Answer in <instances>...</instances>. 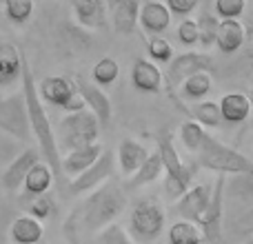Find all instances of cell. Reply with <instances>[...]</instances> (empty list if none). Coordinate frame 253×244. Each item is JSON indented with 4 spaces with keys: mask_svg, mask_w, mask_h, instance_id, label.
Instances as JSON below:
<instances>
[{
    "mask_svg": "<svg viewBox=\"0 0 253 244\" xmlns=\"http://www.w3.org/2000/svg\"><path fill=\"white\" fill-rule=\"evenodd\" d=\"M125 206V193L114 182L102 184L83 204L74 209V213L65 222V233H69V236H84L87 233L89 236L96 231H105L107 227L116 224L114 220L123 213Z\"/></svg>",
    "mask_w": 253,
    "mask_h": 244,
    "instance_id": "cell-1",
    "label": "cell"
},
{
    "mask_svg": "<svg viewBox=\"0 0 253 244\" xmlns=\"http://www.w3.org/2000/svg\"><path fill=\"white\" fill-rule=\"evenodd\" d=\"M22 93H25L27 100V111H29V122H31V133L36 135V142H38V151L42 156V160L51 166L53 175L62 173V158H60V147H58V138L56 131H53L51 122H49V116L42 107V98H40L38 84L34 80V71H31V65L25 56V62H22Z\"/></svg>",
    "mask_w": 253,
    "mask_h": 244,
    "instance_id": "cell-2",
    "label": "cell"
},
{
    "mask_svg": "<svg viewBox=\"0 0 253 244\" xmlns=\"http://www.w3.org/2000/svg\"><path fill=\"white\" fill-rule=\"evenodd\" d=\"M196 162L202 169L215 171V173H220V175L231 173V175H242V178H245V175L253 178V160H249L245 153L222 144L220 140H215L213 135H207L202 149L198 151Z\"/></svg>",
    "mask_w": 253,
    "mask_h": 244,
    "instance_id": "cell-3",
    "label": "cell"
},
{
    "mask_svg": "<svg viewBox=\"0 0 253 244\" xmlns=\"http://www.w3.org/2000/svg\"><path fill=\"white\" fill-rule=\"evenodd\" d=\"M100 124L98 116L89 109L76 111V114H67L60 120L56 131L58 147L65 149L67 153L78 151V149L98 144V135H100Z\"/></svg>",
    "mask_w": 253,
    "mask_h": 244,
    "instance_id": "cell-4",
    "label": "cell"
},
{
    "mask_svg": "<svg viewBox=\"0 0 253 244\" xmlns=\"http://www.w3.org/2000/svg\"><path fill=\"white\" fill-rule=\"evenodd\" d=\"M158 151L162 156V164H165V191L169 193L171 200L178 202L184 193L191 189V180L198 171V162H191V164H184L180 160L178 151L173 147V140H171L169 133H165L160 140H158Z\"/></svg>",
    "mask_w": 253,
    "mask_h": 244,
    "instance_id": "cell-5",
    "label": "cell"
},
{
    "mask_svg": "<svg viewBox=\"0 0 253 244\" xmlns=\"http://www.w3.org/2000/svg\"><path fill=\"white\" fill-rule=\"evenodd\" d=\"M167 213L162 209L160 202L156 200H144L135 204V209L129 215V231L131 238L138 240L140 244H151L160 238L165 231Z\"/></svg>",
    "mask_w": 253,
    "mask_h": 244,
    "instance_id": "cell-6",
    "label": "cell"
},
{
    "mask_svg": "<svg viewBox=\"0 0 253 244\" xmlns=\"http://www.w3.org/2000/svg\"><path fill=\"white\" fill-rule=\"evenodd\" d=\"M38 91L44 102H49V105H53V107H60V109L69 111V114L87 109V105H84L74 78L49 76V78H44L42 82L38 84Z\"/></svg>",
    "mask_w": 253,
    "mask_h": 244,
    "instance_id": "cell-7",
    "label": "cell"
},
{
    "mask_svg": "<svg viewBox=\"0 0 253 244\" xmlns=\"http://www.w3.org/2000/svg\"><path fill=\"white\" fill-rule=\"evenodd\" d=\"M0 129L9 135L18 138L20 142H27L31 135L29 111H27L25 93H13V96L0 98Z\"/></svg>",
    "mask_w": 253,
    "mask_h": 244,
    "instance_id": "cell-8",
    "label": "cell"
},
{
    "mask_svg": "<svg viewBox=\"0 0 253 244\" xmlns=\"http://www.w3.org/2000/svg\"><path fill=\"white\" fill-rule=\"evenodd\" d=\"M224 175H220L213 184V196H211L209 209L202 215L200 224L198 227L202 229V236L209 244H218L220 236H222V215H224Z\"/></svg>",
    "mask_w": 253,
    "mask_h": 244,
    "instance_id": "cell-9",
    "label": "cell"
},
{
    "mask_svg": "<svg viewBox=\"0 0 253 244\" xmlns=\"http://www.w3.org/2000/svg\"><path fill=\"white\" fill-rule=\"evenodd\" d=\"M211 71V58L207 53H196V51H189V53H180V56L173 58V62L169 65V74H167V84L169 89L175 87H182V82L187 78L196 74H202Z\"/></svg>",
    "mask_w": 253,
    "mask_h": 244,
    "instance_id": "cell-10",
    "label": "cell"
},
{
    "mask_svg": "<svg viewBox=\"0 0 253 244\" xmlns=\"http://www.w3.org/2000/svg\"><path fill=\"white\" fill-rule=\"evenodd\" d=\"M114 164H116L114 153L105 151L102 158L91 166V169H87L83 175H78V178L71 180L69 193H74V196H83V193H89V191H93V189H100L102 184L109 180L111 171H114Z\"/></svg>",
    "mask_w": 253,
    "mask_h": 244,
    "instance_id": "cell-11",
    "label": "cell"
},
{
    "mask_svg": "<svg viewBox=\"0 0 253 244\" xmlns=\"http://www.w3.org/2000/svg\"><path fill=\"white\" fill-rule=\"evenodd\" d=\"M211 196H213V189H211L209 184H196V187H191L175 202V211H178V215L182 220H187V222L200 224L202 215L209 209Z\"/></svg>",
    "mask_w": 253,
    "mask_h": 244,
    "instance_id": "cell-12",
    "label": "cell"
},
{
    "mask_svg": "<svg viewBox=\"0 0 253 244\" xmlns=\"http://www.w3.org/2000/svg\"><path fill=\"white\" fill-rule=\"evenodd\" d=\"M74 82H76V87H78V91H80V96H83L87 109L93 111L102 124H107V122L111 120V100H109V96H107L98 84L84 80L83 76H76Z\"/></svg>",
    "mask_w": 253,
    "mask_h": 244,
    "instance_id": "cell-13",
    "label": "cell"
},
{
    "mask_svg": "<svg viewBox=\"0 0 253 244\" xmlns=\"http://www.w3.org/2000/svg\"><path fill=\"white\" fill-rule=\"evenodd\" d=\"M140 9L142 4L138 0H114L109 2V18L114 29L120 36H131L140 22Z\"/></svg>",
    "mask_w": 253,
    "mask_h": 244,
    "instance_id": "cell-14",
    "label": "cell"
},
{
    "mask_svg": "<svg viewBox=\"0 0 253 244\" xmlns=\"http://www.w3.org/2000/svg\"><path fill=\"white\" fill-rule=\"evenodd\" d=\"M38 162H40L38 149H25V151L7 166V171H4V175H2L4 189H7V191H18V189L25 184L27 175L31 173V169H34Z\"/></svg>",
    "mask_w": 253,
    "mask_h": 244,
    "instance_id": "cell-15",
    "label": "cell"
},
{
    "mask_svg": "<svg viewBox=\"0 0 253 244\" xmlns=\"http://www.w3.org/2000/svg\"><path fill=\"white\" fill-rule=\"evenodd\" d=\"M107 9L109 4L102 0H74L71 2L76 22L84 29H102L107 25Z\"/></svg>",
    "mask_w": 253,
    "mask_h": 244,
    "instance_id": "cell-16",
    "label": "cell"
},
{
    "mask_svg": "<svg viewBox=\"0 0 253 244\" xmlns=\"http://www.w3.org/2000/svg\"><path fill=\"white\" fill-rule=\"evenodd\" d=\"M169 25H171V11L167 7V2H160V0L142 2V9H140V27L149 36H160L162 31L169 29Z\"/></svg>",
    "mask_w": 253,
    "mask_h": 244,
    "instance_id": "cell-17",
    "label": "cell"
},
{
    "mask_svg": "<svg viewBox=\"0 0 253 244\" xmlns=\"http://www.w3.org/2000/svg\"><path fill=\"white\" fill-rule=\"evenodd\" d=\"M105 149L102 144H91V147H84V149H78V151H71L62 158V173L71 175V180L83 175L87 169H91L98 160L102 158Z\"/></svg>",
    "mask_w": 253,
    "mask_h": 244,
    "instance_id": "cell-18",
    "label": "cell"
},
{
    "mask_svg": "<svg viewBox=\"0 0 253 244\" xmlns=\"http://www.w3.org/2000/svg\"><path fill=\"white\" fill-rule=\"evenodd\" d=\"M25 53L20 47L9 42H0V87H11L18 78H22Z\"/></svg>",
    "mask_w": 253,
    "mask_h": 244,
    "instance_id": "cell-19",
    "label": "cell"
},
{
    "mask_svg": "<svg viewBox=\"0 0 253 244\" xmlns=\"http://www.w3.org/2000/svg\"><path fill=\"white\" fill-rule=\"evenodd\" d=\"M131 82L140 93H158L162 87V71L156 62L140 58L131 67Z\"/></svg>",
    "mask_w": 253,
    "mask_h": 244,
    "instance_id": "cell-20",
    "label": "cell"
},
{
    "mask_svg": "<svg viewBox=\"0 0 253 244\" xmlns=\"http://www.w3.org/2000/svg\"><path fill=\"white\" fill-rule=\"evenodd\" d=\"M149 156L151 153L147 151V147L140 142H135V140L126 138L120 142V149H118V162H120V169H123L125 175H135L140 169H142V164L149 160Z\"/></svg>",
    "mask_w": 253,
    "mask_h": 244,
    "instance_id": "cell-21",
    "label": "cell"
},
{
    "mask_svg": "<svg viewBox=\"0 0 253 244\" xmlns=\"http://www.w3.org/2000/svg\"><path fill=\"white\" fill-rule=\"evenodd\" d=\"M44 236V227L40 220L31 218V215H18L9 227V238L13 244H40Z\"/></svg>",
    "mask_w": 253,
    "mask_h": 244,
    "instance_id": "cell-22",
    "label": "cell"
},
{
    "mask_svg": "<svg viewBox=\"0 0 253 244\" xmlns=\"http://www.w3.org/2000/svg\"><path fill=\"white\" fill-rule=\"evenodd\" d=\"M247 42V27L240 20H222L218 31V49L227 56L240 51Z\"/></svg>",
    "mask_w": 253,
    "mask_h": 244,
    "instance_id": "cell-23",
    "label": "cell"
},
{
    "mask_svg": "<svg viewBox=\"0 0 253 244\" xmlns=\"http://www.w3.org/2000/svg\"><path fill=\"white\" fill-rule=\"evenodd\" d=\"M251 109H253V105H251L249 96L240 93V91L227 93V96H222V100H220L222 120L229 122V124H240V122H245L251 116Z\"/></svg>",
    "mask_w": 253,
    "mask_h": 244,
    "instance_id": "cell-24",
    "label": "cell"
},
{
    "mask_svg": "<svg viewBox=\"0 0 253 244\" xmlns=\"http://www.w3.org/2000/svg\"><path fill=\"white\" fill-rule=\"evenodd\" d=\"M53 180H56V175H53L51 166L47 164V162H38V164L31 169V173L27 175L25 180V193L31 198H38V196H44V193H49V189H51Z\"/></svg>",
    "mask_w": 253,
    "mask_h": 244,
    "instance_id": "cell-25",
    "label": "cell"
},
{
    "mask_svg": "<svg viewBox=\"0 0 253 244\" xmlns=\"http://www.w3.org/2000/svg\"><path fill=\"white\" fill-rule=\"evenodd\" d=\"M205 242L202 229L187 220H178L169 229V244H200Z\"/></svg>",
    "mask_w": 253,
    "mask_h": 244,
    "instance_id": "cell-26",
    "label": "cell"
},
{
    "mask_svg": "<svg viewBox=\"0 0 253 244\" xmlns=\"http://www.w3.org/2000/svg\"><path fill=\"white\" fill-rule=\"evenodd\" d=\"M191 116L198 124L209 126V129H215V126L222 124V111H220V102L213 100H202L196 102L191 107Z\"/></svg>",
    "mask_w": 253,
    "mask_h": 244,
    "instance_id": "cell-27",
    "label": "cell"
},
{
    "mask_svg": "<svg viewBox=\"0 0 253 244\" xmlns=\"http://www.w3.org/2000/svg\"><path fill=\"white\" fill-rule=\"evenodd\" d=\"M211 87H213L211 76L207 74V71H202V74H196V76H191V78H187L180 89H182V96L187 98V100L202 102V98L211 91Z\"/></svg>",
    "mask_w": 253,
    "mask_h": 244,
    "instance_id": "cell-28",
    "label": "cell"
},
{
    "mask_svg": "<svg viewBox=\"0 0 253 244\" xmlns=\"http://www.w3.org/2000/svg\"><path fill=\"white\" fill-rule=\"evenodd\" d=\"M162 171H165V164H162L160 151H153L151 156H149V160L142 164V169L133 175L131 184H133V187H144V184H151V182H156V180L160 178Z\"/></svg>",
    "mask_w": 253,
    "mask_h": 244,
    "instance_id": "cell-29",
    "label": "cell"
},
{
    "mask_svg": "<svg viewBox=\"0 0 253 244\" xmlns=\"http://www.w3.org/2000/svg\"><path fill=\"white\" fill-rule=\"evenodd\" d=\"M207 135L209 133L205 131V126L198 124L196 120H187V122H182V126H180V140H182L184 147L193 153H198L202 149Z\"/></svg>",
    "mask_w": 253,
    "mask_h": 244,
    "instance_id": "cell-30",
    "label": "cell"
},
{
    "mask_svg": "<svg viewBox=\"0 0 253 244\" xmlns=\"http://www.w3.org/2000/svg\"><path fill=\"white\" fill-rule=\"evenodd\" d=\"M91 76H93V82H96L98 87H109V84H114L116 80H118L120 65L114 60V58L107 56V58H102V60L96 62Z\"/></svg>",
    "mask_w": 253,
    "mask_h": 244,
    "instance_id": "cell-31",
    "label": "cell"
},
{
    "mask_svg": "<svg viewBox=\"0 0 253 244\" xmlns=\"http://www.w3.org/2000/svg\"><path fill=\"white\" fill-rule=\"evenodd\" d=\"M196 22H198V31H200V44L205 49L213 47V44L218 42V31H220V22L222 20H218L213 13L205 11L198 16Z\"/></svg>",
    "mask_w": 253,
    "mask_h": 244,
    "instance_id": "cell-32",
    "label": "cell"
},
{
    "mask_svg": "<svg viewBox=\"0 0 253 244\" xmlns=\"http://www.w3.org/2000/svg\"><path fill=\"white\" fill-rule=\"evenodd\" d=\"M34 9H36V4L31 2V0H7V2L2 4L4 18H7L9 22H13V25H25L31 18Z\"/></svg>",
    "mask_w": 253,
    "mask_h": 244,
    "instance_id": "cell-33",
    "label": "cell"
},
{
    "mask_svg": "<svg viewBox=\"0 0 253 244\" xmlns=\"http://www.w3.org/2000/svg\"><path fill=\"white\" fill-rule=\"evenodd\" d=\"M147 51L156 62H173V47L162 36H151L147 40Z\"/></svg>",
    "mask_w": 253,
    "mask_h": 244,
    "instance_id": "cell-34",
    "label": "cell"
},
{
    "mask_svg": "<svg viewBox=\"0 0 253 244\" xmlns=\"http://www.w3.org/2000/svg\"><path fill=\"white\" fill-rule=\"evenodd\" d=\"M56 211V202H53L51 193H44V196H38V198H31L29 206H27V215L36 220H44L49 215H53Z\"/></svg>",
    "mask_w": 253,
    "mask_h": 244,
    "instance_id": "cell-35",
    "label": "cell"
},
{
    "mask_svg": "<svg viewBox=\"0 0 253 244\" xmlns=\"http://www.w3.org/2000/svg\"><path fill=\"white\" fill-rule=\"evenodd\" d=\"M247 11L245 0H215V13L222 20H238Z\"/></svg>",
    "mask_w": 253,
    "mask_h": 244,
    "instance_id": "cell-36",
    "label": "cell"
},
{
    "mask_svg": "<svg viewBox=\"0 0 253 244\" xmlns=\"http://www.w3.org/2000/svg\"><path fill=\"white\" fill-rule=\"evenodd\" d=\"M98 244H133V238L120 224H111L98 236Z\"/></svg>",
    "mask_w": 253,
    "mask_h": 244,
    "instance_id": "cell-37",
    "label": "cell"
},
{
    "mask_svg": "<svg viewBox=\"0 0 253 244\" xmlns=\"http://www.w3.org/2000/svg\"><path fill=\"white\" fill-rule=\"evenodd\" d=\"M178 38L182 44H187V47H191V44L200 42V31H198V22L191 20V18H187V20H182L178 25Z\"/></svg>",
    "mask_w": 253,
    "mask_h": 244,
    "instance_id": "cell-38",
    "label": "cell"
},
{
    "mask_svg": "<svg viewBox=\"0 0 253 244\" xmlns=\"http://www.w3.org/2000/svg\"><path fill=\"white\" fill-rule=\"evenodd\" d=\"M247 27V42H245V62L249 67V76L253 78V9L249 11V18L245 22Z\"/></svg>",
    "mask_w": 253,
    "mask_h": 244,
    "instance_id": "cell-39",
    "label": "cell"
},
{
    "mask_svg": "<svg viewBox=\"0 0 253 244\" xmlns=\"http://www.w3.org/2000/svg\"><path fill=\"white\" fill-rule=\"evenodd\" d=\"M167 7H169V11L173 16H189L198 7V0H169Z\"/></svg>",
    "mask_w": 253,
    "mask_h": 244,
    "instance_id": "cell-40",
    "label": "cell"
},
{
    "mask_svg": "<svg viewBox=\"0 0 253 244\" xmlns=\"http://www.w3.org/2000/svg\"><path fill=\"white\" fill-rule=\"evenodd\" d=\"M247 96H249V100H251V105H253V89H251L249 93H247Z\"/></svg>",
    "mask_w": 253,
    "mask_h": 244,
    "instance_id": "cell-41",
    "label": "cell"
},
{
    "mask_svg": "<svg viewBox=\"0 0 253 244\" xmlns=\"http://www.w3.org/2000/svg\"><path fill=\"white\" fill-rule=\"evenodd\" d=\"M247 244H253V238H251V240H249V242H247Z\"/></svg>",
    "mask_w": 253,
    "mask_h": 244,
    "instance_id": "cell-42",
    "label": "cell"
},
{
    "mask_svg": "<svg viewBox=\"0 0 253 244\" xmlns=\"http://www.w3.org/2000/svg\"><path fill=\"white\" fill-rule=\"evenodd\" d=\"M251 124H253V122H251Z\"/></svg>",
    "mask_w": 253,
    "mask_h": 244,
    "instance_id": "cell-43",
    "label": "cell"
}]
</instances>
